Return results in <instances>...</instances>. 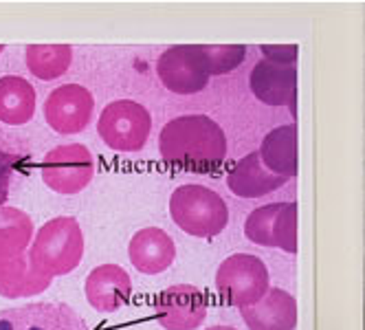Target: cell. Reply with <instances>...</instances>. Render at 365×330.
I'll list each match as a JSON object with an SVG mask.
<instances>
[{
	"mask_svg": "<svg viewBox=\"0 0 365 330\" xmlns=\"http://www.w3.org/2000/svg\"><path fill=\"white\" fill-rule=\"evenodd\" d=\"M159 152L168 165L196 174H210L227 157V135L207 115H182L163 125Z\"/></svg>",
	"mask_w": 365,
	"mask_h": 330,
	"instance_id": "1",
	"label": "cell"
},
{
	"mask_svg": "<svg viewBox=\"0 0 365 330\" xmlns=\"http://www.w3.org/2000/svg\"><path fill=\"white\" fill-rule=\"evenodd\" d=\"M84 256V234L73 216H58L44 222L27 249L29 267L46 277L68 275Z\"/></svg>",
	"mask_w": 365,
	"mask_h": 330,
	"instance_id": "2",
	"label": "cell"
},
{
	"mask_svg": "<svg viewBox=\"0 0 365 330\" xmlns=\"http://www.w3.org/2000/svg\"><path fill=\"white\" fill-rule=\"evenodd\" d=\"M170 216L178 230L194 238H216L229 225L222 196L205 185H180L170 196Z\"/></svg>",
	"mask_w": 365,
	"mask_h": 330,
	"instance_id": "3",
	"label": "cell"
},
{
	"mask_svg": "<svg viewBox=\"0 0 365 330\" xmlns=\"http://www.w3.org/2000/svg\"><path fill=\"white\" fill-rule=\"evenodd\" d=\"M269 269L251 253H233L216 271V291L227 306H253L269 293Z\"/></svg>",
	"mask_w": 365,
	"mask_h": 330,
	"instance_id": "4",
	"label": "cell"
},
{
	"mask_svg": "<svg viewBox=\"0 0 365 330\" xmlns=\"http://www.w3.org/2000/svg\"><path fill=\"white\" fill-rule=\"evenodd\" d=\"M101 141L117 152H139L145 148L152 133L148 108L133 99H115L101 110L97 121Z\"/></svg>",
	"mask_w": 365,
	"mask_h": 330,
	"instance_id": "5",
	"label": "cell"
},
{
	"mask_svg": "<svg viewBox=\"0 0 365 330\" xmlns=\"http://www.w3.org/2000/svg\"><path fill=\"white\" fill-rule=\"evenodd\" d=\"M40 172L48 190L73 196L91 185L95 176V157L82 143H64L46 152Z\"/></svg>",
	"mask_w": 365,
	"mask_h": 330,
	"instance_id": "6",
	"label": "cell"
},
{
	"mask_svg": "<svg viewBox=\"0 0 365 330\" xmlns=\"http://www.w3.org/2000/svg\"><path fill=\"white\" fill-rule=\"evenodd\" d=\"M245 238L259 247L297 253V202H271L245 220Z\"/></svg>",
	"mask_w": 365,
	"mask_h": 330,
	"instance_id": "7",
	"label": "cell"
},
{
	"mask_svg": "<svg viewBox=\"0 0 365 330\" xmlns=\"http://www.w3.org/2000/svg\"><path fill=\"white\" fill-rule=\"evenodd\" d=\"M156 75L176 95H196L210 84V73L198 44H174L165 48L156 62Z\"/></svg>",
	"mask_w": 365,
	"mask_h": 330,
	"instance_id": "8",
	"label": "cell"
},
{
	"mask_svg": "<svg viewBox=\"0 0 365 330\" xmlns=\"http://www.w3.org/2000/svg\"><path fill=\"white\" fill-rule=\"evenodd\" d=\"M95 113V97L82 84H64L44 101V119L58 135L84 133Z\"/></svg>",
	"mask_w": 365,
	"mask_h": 330,
	"instance_id": "9",
	"label": "cell"
},
{
	"mask_svg": "<svg viewBox=\"0 0 365 330\" xmlns=\"http://www.w3.org/2000/svg\"><path fill=\"white\" fill-rule=\"evenodd\" d=\"M0 330H91L82 315L62 301H31L0 311Z\"/></svg>",
	"mask_w": 365,
	"mask_h": 330,
	"instance_id": "10",
	"label": "cell"
},
{
	"mask_svg": "<svg viewBox=\"0 0 365 330\" xmlns=\"http://www.w3.org/2000/svg\"><path fill=\"white\" fill-rule=\"evenodd\" d=\"M154 313L165 330H196L207 317V295L192 284L168 287L154 297Z\"/></svg>",
	"mask_w": 365,
	"mask_h": 330,
	"instance_id": "11",
	"label": "cell"
},
{
	"mask_svg": "<svg viewBox=\"0 0 365 330\" xmlns=\"http://www.w3.org/2000/svg\"><path fill=\"white\" fill-rule=\"evenodd\" d=\"M84 293L97 313H117L130 301L133 280L119 264H99L93 269L84 282Z\"/></svg>",
	"mask_w": 365,
	"mask_h": 330,
	"instance_id": "12",
	"label": "cell"
},
{
	"mask_svg": "<svg viewBox=\"0 0 365 330\" xmlns=\"http://www.w3.org/2000/svg\"><path fill=\"white\" fill-rule=\"evenodd\" d=\"M251 91L267 106H289L295 117L297 68L259 60L251 71Z\"/></svg>",
	"mask_w": 365,
	"mask_h": 330,
	"instance_id": "13",
	"label": "cell"
},
{
	"mask_svg": "<svg viewBox=\"0 0 365 330\" xmlns=\"http://www.w3.org/2000/svg\"><path fill=\"white\" fill-rule=\"evenodd\" d=\"M128 256L133 267L143 275H159L176 260V244L168 232L159 227L139 230L128 244Z\"/></svg>",
	"mask_w": 365,
	"mask_h": 330,
	"instance_id": "14",
	"label": "cell"
},
{
	"mask_svg": "<svg viewBox=\"0 0 365 330\" xmlns=\"http://www.w3.org/2000/svg\"><path fill=\"white\" fill-rule=\"evenodd\" d=\"M249 330H295L297 301L284 289H269V293L253 306L240 309Z\"/></svg>",
	"mask_w": 365,
	"mask_h": 330,
	"instance_id": "15",
	"label": "cell"
},
{
	"mask_svg": "<svg viewBox=\"0 0 365 330\" xmlns=\"http://www.w3.org/2000/svg\"><path fill=\"white\" fill-rule=\"evenodd\" d=\"M286 183H289V179L271 174L262 165L257 152H251V155L242 157L227 174V187L240 198H262L284 187Z\"/></svg>",
	"mask_w": 365,
	"mask_h": 330,
	"instance_id": "16",
	"label": "cell"
},
{
	"mask_svg": "<svg viewBox=\"0 0 365 330\" xmlns=\"http://www.w3.org/2000/svg\"><path fill=\"white\" fill-rule=\"evenodd\" d=\"M51 287V277L29 267L27 251L18 256H0V295L7 299L34 297Z\"/></svg>",
	"mask_w": 365,
	"mask_h": 330,
	"instance_id": "17",
	"label": "cell"
},
{
	"mask_svg": "<svg viewBox=\"0 0 365 330\" xmlns=\"http://www.w3.org/2000/svg\"><path fill=\"white\" fill-rule=\"evenodd\" d=\"M257 155L271 174L293 179L297 174V125L289 123L273 128L259 143Z\"/></svg>",
	"mask_w": 365,
	"mask_h": 330,
	"instance_id": "18",
	"label": "cell"
},
{
	"mask_svg": "<svg viewBox=\"0 0 365 330\" xmlns=\"http://www.w3.org/2000/svg\"><path fill=\"white\" fill-rule=\"evenodd\" d=\"M36 88L20 75L0 78V121L7 125H24L36 115Z\"/></svg>",
	"mask_w": 365,
	"mask_h": 330,
	"instance_id": "19",
	"label": "cell"
},
{
	"mask_svg": "<svg viewBox=\"0 0 365 330\" xmlns=\"http://www.w3.org/2000/svg\"><path fill=\"white\" fill-rule=\"evenodd\" d=\"M24 58L31 75L42 82H53L71 68L73 48L68 44H29Z\"/></svg>",
	"mask_w": 365,
	"mask_h": 330,
	"instance_id": "20",
	"label": "cell"
},
{
	"mask_svg": "<svg viewBox=\"0 0 365 330\" xmlns=\"http://www.w3.org/2000/svg\"><path fill=\"white\" fill-rule=\"evenodd\" d=\"M36 234L34 220L18 207H0V256H18L29 249Z\"/></svg>",
	"mask_w": 365,
	"mask_h": 330,
	"instance_id": "21",
	"label": "cell"
},
{
	"mask_svg": "<svg viewBox=\"0 0 365 330\" xmlns=\"http://www.w3.org/2000/svg\"><path fill=\"white\" fill-rule=\"evenodd\" d=\"M29 150L18 137L0 128V207L5 205L18 176L27 174Z\"/></svg>",
	"mask_w": 365,
	"mask_h": 330,
	"instance_id": "22",
	"label": "cell"
},
{
	"mask_svg": "<svg viewBox=\"0 0 365 330\" xmlns=\"http://www.w3.org/2000/svg\"><path fill=\"white\" fill-rule=\"evenodd\" d=\"M198 48L210 78L212 75H225L229 71H236L247 58L245 44H198Z\"/></svg>",
	"mask_w": 365,
	"mask_h": 330,
	"instance_id": "23",
	"label": "cell"
},
{
	"mask_svg": "<svg viewBox=\"0 0 365 330\" xmlns=\"http://www.w3.org/2000/svg\"><path fill=\"white\" fill-rule=\"evenodd\" d=\"M259 51L267 56L264 60H269L273 64H282V66H295L297 53H299L297 44H286V46L284 44H262Z\"/></svg>",
	"mask_w": 365,
	"mask_h": 330,
	"instance_id": "24",
	"label": "cell"
},
{
	"mask_svg": "<svg viewBox=\"0 0 365 330\" xmlns=\"http://www.w3.org/2000/svg\"><path fill=\"white\" fill-rule=\"evenodd\" d=\"M207 330H238V328H233V326H212V328H207Z\"/></svg>",
	"mask_w": 365,
	"mask_h": 330,
	"instance_id": "25",
	"label": "cell"
},
{
	"mask_svg": "<svg viewBox=\"0 0 365 330\" xmlns=\"http://www.w3.org/2000/svg\"><path fill=\"white\" fill-rule=\"evenodd\" d=\"M3 51H5V46H3V44H0V53H3Z\"/></svg>",
	"mask_w": 365,
	"mask_h": 330,
	"instance_id": "26",
	"label": "cell"
}]
</instances>
